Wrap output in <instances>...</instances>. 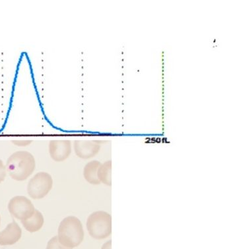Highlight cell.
I'll list each match as a JSON object with an SVG mask.
<instances>
[{"label":"cell","instance_id":"1","mask_svg":"<svg viewBox=\"0 0 225 249\" xmlns=\"http://www.w3.org/2000/svg\"><path fill=\"white\" fill-rule=\"evenodd\" d=\"M7 172L12 179L24 181L29 179L36 168V160L31 152L20 150L13 153L7 159Z\"/></svg>","mask_w":225,"mask_h":249},{"label":"cell","instance_id":"2","mask_svg":"<svg viewBox=\"0 0 225 249\" xmlns=\"http://www.w3.org/2000/svg\"><path fill=\"white\" fill-rule=\"evenodd\" d=\"M84 235L83 224L78 217L70 215L61 221L57 237L61 245L68 248H75L83 242Z\"/></svg>","mask_w":225,"mask_h":249},{"label":"cell","instance_id":"3","mask_svg":"<svg viewBox=\"0 0 225 249\" xmlns=\"http://www.w3.org/2000/svg\"><path fill=\"white\" fill-rule=\"evenodd\" d=\"M86 227L89 235L94 239H106L112 233L111 215L105 211L94 212L87 218Z\"/></svg>","mask_w":225,"mask_h":249},{"label":"cell","instance_id":"4","mask_svg":"<svg viewBox=\"0 0 225 249\" xmlns=\"http://www.w3.org/2000/svg\"><path fill=\"white\" fill-rule=\"evenodd\" d=\"M53 185L54 180L51 175L45 172L37 173L27 184L28 195L33 199H42L47 196Z\"/></svg>","mask_w":225,"mask_h":249},{"label":"cell","instance_id":"5","mask_svg":"<svg viewBox=\"0 0 225 249\" xmlns=\"http://www.w3.org/2000/svg\"><path fill=\"white\" fill-rule=\"evenodd\" d=\"M7 208L10 214L20 222L29 218L36 210L32 201L25 196L13 197Z\"/></svg>","mask_w":225,"mask_h":249},{"label":"cell","instance_id":"6","mask_svg":"<svg viewBox=\"0 0 225 249\" xmlns=\"http://www.w3.org/2000/svg\"><path fill=\"white\" fill-rule=\"evenodd\" d=\"M48 150L51 159L57 162H61L68 159L72 153L71 141L54 140L50 141Z\"/></svg>","mask_w":225,"mask_h":249},{"label":"cell","instance_id":"7","mask_svg":"<svg viewBox=\"0 0 225 249\" xmlns=\"http://www.w3.org/2000/svg\"><path fill=\"white\" fill-rule=\"evenodd\" d=\"M22 237V229L16 222L9 223L0 231V245L9 246L18 243Z\"/></svg>","mask_w":225,"mask_h":249},{"label":"cell","instance_id":"8","mask_svg":"<svg viewBox=\"0 0 225 249\" xmlns=\"http://www.w3.org/2000/svg\"><path fill=\"white\" fill-rule=\"evenodd\" d=\"M99 150V146L91 141H76L74 142V150L80 159H89L94 157Z\"/></svg>","mask_w":225,"mask_h":249},{"label":"cell","instance_id":"9","mask_svg":"<svg viewBox=\"0 0 225 249\" xmlns=\"http://www.w3.org/2000/svg\"><path fill=\"white\" fill-rule=\"evenodd\" d=\"M22 225L27 231L35 233L42 229L44 224L43 214L38 210H35L33 214L29 218L21 221Z\"/></svg>","mask_w":225,"mask_h":249},{"label":"cell","instance_id":"10","mask_svg":"<svg viewBox=\"0 0 225 249\" xmlns=\"http://www.w3.org/2000/svg\"><path fill=\"white\" fill-rule=\"evenodd\" d=\"M101 163L98 161H89L83 169V176L88 183L92 185H99L100 182L98 178V170Z\"/></svg>","mask_w":225,"mask_h":249},{"label":"cell","instance_id":"11","mask_svg":"<svg viewBox=\"0 0 225 249\" xmlns=\"http://www.w3.org/2000/svg\"><path fill=\"white\" fill-rule=\"evenodd\" d=\"M112 161H107L100 164L98 170V178L100 182L108 186L112 185Z\"/></svg>","mask_w":225,"mask_h":249},{"label":"cell","instance_id":"12","mask_svg":"<svg viewBox=\"0 0 225 249\" xmlns=\"http://www.w3.org/2000/svg\"><path fill=\"white\" fill-rule=\"evenodd\" d=\"M46 249H72L68 248V247L64 246L59 243L57 236H55L52 238L49 241H48Z\"/></svg>","mask_w":225,"mask_h":249},{"label":"cell","instance_id":"13","mask_svg":"<svg viewBox=\"0 0 225 249\" xmlns=\"http://www.w3.org/2000/svg\"><path fill=\"white\" fill-rule=\"evenodd\" d=\"M7 169L3 160L0 159V184L4 181L7 176Z\"/></svg>","mask_w":225,"mask_h":249},{"label":"cell","instance_id":"14","mask_svg":"<svg viewBox=\"0 0 225 249\" xmlns=\"http://www.w3.org/2000/svg\"><path fill=\"white\" fill-rule=\"evenodd\" d=\"M15 145L18 146H27L31 144V141H13Z\"/></svg>","mask_w":225,"mask_h":249},{"label":"cell","instance_id":"15","mask_svg":"<svg viewBox=\"0 0 225 249\" xmlns=\"http://www.w3.org/2000/svg\"><path fill=\"white\" fill-rule=\"evenodd\" d=\"M111 245L112 241H108L107 243H106L105 244L102 246L101 249H111Z\"/></svg>","mask_w":225,"mask_h":249},{"label":"cell","instance_id":"16","mask_svg":"<svg viewBox=\"0 0 225 249\" xmlns=\"http://www.w3.org/2000/svg\"><path fill=\"white\" fill-rule=\"evenodd\" d=\"M1 215H0V225H1Z\"/></svg>","mask_w":225,"mask_h":249}]
</instances>
